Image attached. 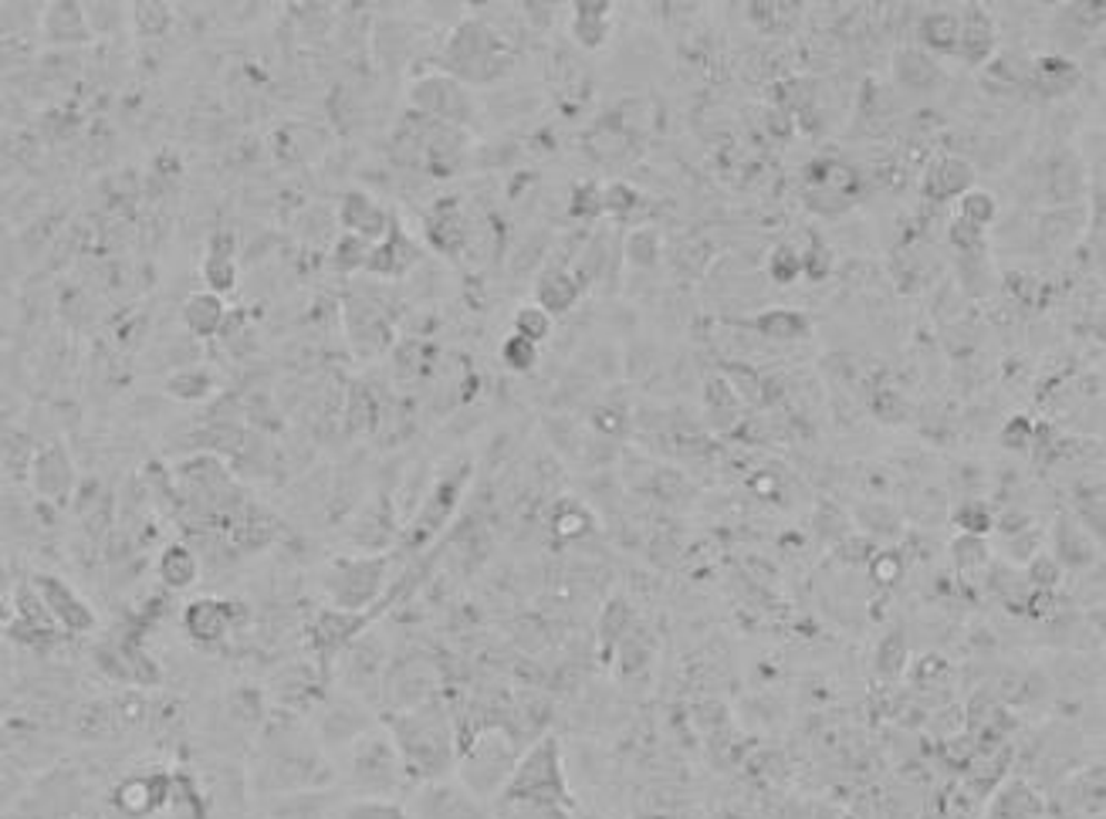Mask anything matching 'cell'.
<instances>
[{
	"instance_id": "cell-1",
	"label": "cell",
	"mask_w": 1106,
	"mask_h": 819,
	"mask_svg": "<svg viewBox=\"0 0 1106 819\" xmlns=\"http://www.w3.org/2000/svg\"><path fill=\"white\" fill-rule=\"evenodd\" d=\"M389 739L403 759V769L409 782H434L444 779L457 766V742L447 714L434 704L423 701L406 711H399L389 721Z\"/></svg>"
},
{
	"instance_id": "cell-2",
	"label": "cell",
	"mask_w": 1106,
	"mask_h": 819,
	"mask_svg": "<svg viewBox=\"0 0 1106 819\" xmlns=\"http://www.w3.org/2000/svg\"><path fill=\"white\" fill-rule=\"evenodd\" d=\"M444 75L461 86H491L515 68V48L481 18L461 21L444 45Z\"/></svg>"
},
{
	"instance_id": "cell-3",
	"label": "cell",
	"mask_w": 1106,
	"mask_h": 819,
	"mask_svg": "<svg viewBox=\"0 0 1106 819\" xmlns=\"http://www.w3.org/2000/svg\"><path fill=\"white\" fill-rule=\"evenodd\" d=\"M497 802L501 806H565L569 809L572 792H569L562 746L555 734H545V739L532 742V749H525L519 756L515 772L504 782Z\"/></svg>"
},
{
	"instance_id": "cell-4",
	"label": "cell",
	"mask_w": 1106,
	"mask_h": 819,
	"mask_svg": "<svg viewBox=\"0 0 1106 819\" xmlns=\"http://www.w3.org/2000/svg\"><path fill=\"white\" fill-rule=\"evenodd\" d=\"M519 746L515 734L504 728H481L474 739L457 742V779L461 786L477 796L481 802L497 799L504 782L512 779L515 762H519Z\"/></svg>"
},
{
	"instance_id": "cell-5",
	"label": "cell",
	"mask_w": 1106,
	"mask_h": 819,
	"mask_svg": "<svg viewBox=\"0 0 1106 819\" xmlns=\"http://www.w3.org/2000/svg\"><path fill=\"white\" fill-rule=\"evenodd\" d=\"M349 749V772L346 782L356 796H376V799H396L409 786V776L403 769V759L389 739V731L369 728Z\"/></svg>"
},
{
	"instance_id": "cell-6",
	"label": "cell",
	"mask_w": 1106,
	"mask_h": 819,
	"mask_svg": "<svg viewBox=\"0 0 1106 819\" xmlns=\"http://www.w3.org/2000/svg\"><path fill=\"white\" fill-rule=\"evenodd\" d=\"M386 572H389V559L386 555H343L328 562L325 576H322V590L328 596V606L335 610H349L359 613L366 606H376L383 586H386Z\"/></svg>"
},
{
	"instance_id": "cell-7",
	"label": "cell",
	"mask_w": 1106,
	"mask_h": 819,
	"mask_svg": "<svg viewBox=\"0 0 1106 819\" xmlns=\"http://www.w3.org/2000/svg\"><path fill=\"white\" fill-rule=\"evenodd\" d=\"M409 106L419 119H431L441 126H464L474 116V99L467 86L454 81L451 75H423L409 89Z\"/></svg>"
},
{
	"instance_id": "cell-8",
	"label": "cell",
	"mask_w": 1106,
	"mask_h": 819,
	"mask_svg": "<svg viewBox=\"0 0 1106 819\" xmlns=\"http://www.w3.org/2000/svg\"><path fill=\"white\" fill-rule=\"evenodd\" d=\"M409 819H491L487 806L471 796L461 782L434 779L423 782L406 806Z\"/></svg>"
},
{
	"instance_id": "cell-9",
	"label": "cell",
	"mask_w": 1106,
	"mask_h": 819,
	"mask_svg": "<svg viewBox=\"0 0 1106 819\" xmlns=\"http://www.w3.org/2000/svg\"><path fill=\"white\" fill-rule=\"evenodd\" d=\"M28 481L41 502L68 505V499L75 495V484H78L68 447L61 441H48V444L34 447L31 464H28Z\"/></svg>"
},
{
	"instance_id": "cell-10",
	"label": "cell",
	"mask_w": 1106,
	"mask_h": 819,
	"mask_svg": "<svg viewBox=\"0 0 1106 819\" xmlns=\"http://www.w3.org/2000/svg\"><path fill=\"white\" fill-rule=\"evenodd\" d=\"M31 586L38 590L48 616L55 620V626H61L65 633L71 637H81V633H92L99 626V616L96 610L89 606V600H81L78 590H71L61 576H51V572H41V576L31 580Z\"/></svg>"
},
{
	"instance_id": "cell-11",
	"label": "cell",
	"mask_w": 1106,
	"mask_h": 819,
	"mask_svg": "<svg viewBox=\"0 0 1106 819\" xmlns=\"http://www.w3.org/2000/svg\"><path fill=\"white\" fill-rule=\"evenodd\" d=\"M806 184H809L806 204L816 214L836 217V214H846L849 207L857 204V174L849 167H842V162H836V159H819L816 167H809Z\"/></svg>"
},
{
	"instance_id": "cell-12",
	"label": "cell",
	"mask_w": 1106,
	"mask_h": 819,
	"mask_svg": "<svg viewBox=\"0 0 1106 819\" xmlns=\"http://www.w3.org/2000/svg\"><path fill=\"white\" fill-rule=\"evenodd\" d=\"M373 623V613L359 610V613H349V610H335V606H325L315 623H312V650L318 653V661L322 664H332L338 653H343L353 640H359V633Z\"/></svg>"
},
{
	"instance_id": "cell-13",
	"label": "cell",
	"mask_w": 1106,
	"mask_h": 819,
	"mask_svg": "<svg viewBox=\"0 0 1106 819\" xmlns=\"http://www.w3.org/2000/svg\"><path fill=\"white\" fill-rule=\"evenodd\" d=\"M968 190H975V162L958 152H941L920 177V194L934 204H958Z\"/></svg>"
},
{
	"instance_id": "cell-14",
	"label": "cell",
	"mask_w": 1106,
	"mask_h": 819,
	"mask_svg": "<svg viewBox=\"0 0 1106 819\" xmlns=\"http://www.w3.org/2000/svg\"><path fill=\"white\" fill-rule=\"evenodd\" d=\"M237 603L230 600H217V596H197L184 606V633L194 640V643H204V647H214L220 640L230 637V630L237 626V613H234Z\"/></svg>"
},
{
	"instance_id": "cell-15",
	"label": "cell",
	"mask_w": 1106,
	"mask_h": 819,
	"mask_svg": "<svg viewBox=\"0 0 1106 819\" xmlns=\"http://www.w3.org/2000/svg\"><path fill=\"white\" fill-rule=\"evenodd\" d=\"M958 18H961V34H958L955 58H961L971 68H985L998 51V28H995L991 11L985 4H965L958 11Z\"/></svg>"
},
{
	"instance_id": "cell-16",
	"label": "cell",
	"mask_w": 1106,
	"mask_h": 819,
	"mask_svg": "<svg viewBox=\"0 0 1106 819\" xmlns=\"http://www.w3.org/2000/svg\"><path fill=\"white\" fill-rule=\"evenodd\" d=\"M338 224H343V234H356L369 244H379L389 234L393 217L366 190H349V194H343V200H338Z\"/></svg>"
},
{
	"instance_id": "cell-17",
	"label": "cell",
	"mask_w": 1106,
	"mask_h": 819,
	"mask_svg": "<svg viewBox=\"0 0 1106 819\" xmlns=\"http://www.w3.org/2000/svg\"><path fill=\"white\" fill-rule=\"evenodd\" d=\"M613 11L610 0H579L569 8V38L585 51L606 48L613 38Z\"/></svg>"
},
{
	"instance_id": "cell-18",
	"label": "cell",
	"mask_w": 1106,
	"mask_h": 819,
	"mask_svg": "<svg viewBox=\"0 0 1106 819\" xmlns=\"http://www.w3.org/2000/svg\"><path fill=\"white\" fill-rule=\"evenodd\" d=\"M464 481H467V467L464 471H454V474H444L434 491L427 495V502H423L416 522H413V542H427L434 532L444 529V522L451 519L457 499H461V491H464Z\"/></svg>"
},
{
	"instance_id": "cell-19",
	"label": "cell",
	"mask_w": 1106,
	"mask_h": 819,
	"mask_svg": "<svg viewBox=\"0 0 1106 819\" xmlns=\"http://www.w3.org/2000/svg\"><path fill=\"white\" fill-rule=\"evenodd\" d=\"M1083 65L1066 58V55H1039L1033 65H1029V86L1049 99H1059V96H1073L1079 86H1083Z\"/></svg>"
},
{
	"instance_id": "cell-20",
	"label": "cell",
	"mask_w": 1106,
	"mask_h": 819,
	"mask_svg": "<svg viewBox=\"0 0 1106 819\" xmlns=\"http://www.w3.org/2000/svg\"><path fill=\"white\" fill-rule=\"evenodd\" d=\"M200 272H204L207 292H214L220 298L237 288V237H234V230L220 227V230L210 234Z\"/></svg>"
},
{
	"instance_id": "cell-21",
	"label": "cell",
	"mask_w": 1106,
	"mask_h": 819,
	"mask_svg": "<svg viewBox=\"0 0 1106 819\" xmlns=\"http://www.w3.org/2000/svg\"><path fill=\"white\" fill-rule=\"evenodd\" d=\"M169 802V776L166 772H152V776H129L126 782H119L116 789V806L132 816H152Z\"/></svg>"
},
{
	"instance_id": "cell-22",
	"label": "cell",
	"mask_w": 1106,
	"mask_h": 819,
	"mask_svg": "<svg viewBox=\"0 0 1106 819\" xmlns=\"http://www.w3.org/2000/svg\"><path fill=\"white\" fill-rule=\"evenodd\" d=\"M416 262H419V248L406 237V230L393 220L389 234H386L379 244H373L369 262H366V272H369V275H379V278H403Z\"/></svg>"
},
{
	"instance_id": "cell-23",
	"label": "cell",
	"mask_w": 1106,
	"mask_h": 819,
	"mask_svg": "<svg viewBox=\"0 0 1106 819\" xmlns=\"http://www.w3.org/2000/svg\"><path fill=\"white\" fill-rule=\"evenodd\" d=\"M41 34L51 45H85V41H92L89 21H85V4H75V0H55V4H45V11H41Z\"/></svg>"
},
{
	"instance_id": "cell-24",
	"label": "cell",
	"mask_w": 1106,
	"mask_h": 819,
	"mask_svg": "<svg viewBox=\"0 0 1106 819\" xmlns=\"http://www.w3.org/2000/svg\"><path fill=\"white\" fill-rule=\"evenodd\" d=\"M180 318H184V329L194 336V339H217L224 333V325H227V305L220 295L214 292H194L187 295L184 308H180Z\"/></svg>"
},
{
	"instance_id": "cell-25",
	"label": "cell",
	"mask_w": 1106,
	"mask_h": 819,
	"mask_svg": "<svg viewBox=\"0 0 1106 819\" xmlns=\"http://www.w3.org/2000/svg\"><path fill=\"white\" fill-rule=\"evenodd\" d=\"M748 329H754L761 339L772 343H799L812 336V318L799 308H764L754 318L744 322Z\"/></svg>"
},
{
	"instance_id": "cell-26",
	"label": "cell",
	"mask_w": 1106,
	"mask_h": 819,
	"mask_svg": "<svg viewBox=\"0 0 1106 819\" xmlns=\"http://www.w3.org/2000/svg\"><path fill=\"white\" fill-rule=\"evenodd\" d=\"M156 576L166 590L184 593L200 580V555L187 542H169L156 559Z\"/></svg>"
},
{
	"instance_id": "cell-27",
	"label": "cell",
	"mask_w": 1106,
	"mask_h": 819,
	"mask_svg": "<svg viewBox=\"0 0 1106 819\" xmlns=\"http://www.w3.org/2000/svg\"><path fill=\"white\" fill-rule=\"evenodd\" d=\"M582 278L569 268H545L535 282V305L545 308L552 318L565 315L582 298Z\"/></svg>"
},
{
	"instance_id": "cell-28",
	"label": "cell",
	"mask_w": 1106,
	"mask_h": 819,
	"mask_svg": "<svg viewBox=\"0 0 1106 819\" xmlns=\"http://www.w3.org/2000/svg\"><path fill=\"white\" fill-rule=\"evenodd\" d=\"M961 34L958 8H930L917 18V41L930 55H955Z\"/></svg>"
},
{
	"instance_id": "cell-29",
	"label": "cell",
	"mask_w": 1106,
	"mask_h": 819,
	"mask_svg": "<svg viewBox=\"0 0 1106 819\" xmlns=\"http://www.w3.org/2000/svg\"><path fill=\"white\" fill-rule=\"evenodd\" d=\"M328 819H409L406 806L396 799L376 796H343L328 812Z\"/></svg>"
},
{
	"instance_id": "cell-30",
	"label": "cell",
	"mask_w": 1106,
	"mask_h": 819,
	"mask_svg": "<svg viewBox=\"0 0 1106 819\" xmlns=\"http://www.w3.org/2000/svg\"><path fill=\"white\" fill-rule=\"evenodd\" d=\"M897 78H900V86H907L910 92H930L934 81L941 78V71H938V65L930 61V55L903 48L897 55Z\"/></svg>"
},
{
	"instance_id": "cell-31",
	"label": "cell",
	"mask_w": 1106,
	"mask_h": 819,
	"mask_svg": "<svg viewBox=\"0 0 1106 819\" xmlns=\"http://www.w3.org/2000/svg\"><path fill=\"white\" fill-rule=\"evenodd\" d=\"M166 393L184 399V403H200L214 393V376L200 366H187V369H180V373H174L166 379Z\"/></svg>"
},
{
	"instance_id": "cell-32",
	"label": "cell",
	"mask_w": 1106,
	"mask_h": 819,
	"mask_svg": "<svg viewBox=\"0 0 1106 819\" xmlns=\"http://www.w3.org/2000/svg\"><path fill=\"white\" fill-rule=\"evenodd\" d=\"M552 329H555V318L545 308H539L535 302L522 305L515 312V318H512V333L522 336V339H529V343H535V346H542L552 336Z\"/></svg>"
},
{
	"instance_id": "cell-33",
	"label": "cell",
	"mask_w": 1106,
	"mask_h": 819,
	"mask_svg": "<svg viewBox=\"0 0 1106 819\" xmlns=\"http://www.w3.org/2000/svg\"><path fill=\"white\" fill-rule=\"evenodd\" d=\"M369 251H373L369 240H363L356 234H343V237L335 240V248H332V265H335V272H343V275L366 272Z\"/></svg>"
},
{
	"instance_id": "cell-34",
	"label": "cell",
	"mask_w": 1106,
	"mask_h": 819,
	"mask_svg": "<svg viewBox=\"0 0 1106 819\" xmlns=\"http://www.w3.org/2000/svg\"><path fill=\"white\" fill-rule=\"evenodd\" d=\"M955 217H961L965 224H971V227H978V230H988L995 220H998V200H995V194H988V190H968L961 200H958V214Z\"/></svg>"
},
{
	"instance_id": "cell-35",
	"label": "cell",
	"mask_w": 1106,
	"mask_h": 819,
	"mask_svg": "<svg viewBox=\"0 0 1106 819\" xmlns=\"http://www.w3.org/2000/svg\"><path fill=\"white\" fill-rule=\"evenodd\" d=\"M129 21L139 38H159V34H166L169 24H174V8L142 0V4H129Z\"/></svg>"
},
{
	"instance_id": "cell-36",
	"label": "cell",
	"mask_w": 1106,
	"mask_h": 819,
	"mask_svg": "<svg viewBox=\"0 0 1106 819\" xmlns=\"http://www.w3.org/2000/svg\"><path fill=\"white\" fill-rule=\"evenodd\" d=\"M764 272H769V278L776 285H796L802 275V251L796 248V244H776V248L769 251V262H764Z\"/></svg>"
},
{
	"instance_id": "cell-37",
	"label": "cell",
	"mask_w": 1106,
	"mask_h": 819,
	"mask_svg": "<svg viewBox=\"0 0 1106 819\" xmlns=\"http://www.w3.org/2000/svg\"><path fill=\"white\" fill-rule=\"evenodd\" d=\"M951 522H955V529L961 532V535H975V539H985V535H991L995 532V515H991V509L985 505V502H978V499H968V502H961L958 509H955V515H951Z\"/></svg>"
},
{
	"instance_id": "cell-38",
	"label": "cell",
	"mask_w": 1106,
	"mask_h": 819,
	"mask_svg": "<svg viewBox=\"0 0 1106 819\" xmlns=\"http://www.w3.org/2000/svg\"><path fill=\"white\" fill-rule=\"evenodd\" d=\"M539 359H542V346H535V343H529L515 333L501 343V363L512 373H532L539 366Z\"/></svg>"
},
{
	"instance_id": "cell-39",
	"label": "cell",
	"mask_w": 1106,
	"mask_h": 819,
	"mask_svg": "<svg viewBox=\"0 0 1106 819\" xmlns=\"http://www.w3.org/2000/svg\"><path fill=\"white\" fill-rule=\"evenodd\" d=\"M633 630V610L626 606V603H610L606 610H603V620H600V637H603V647L606 650H613V647H620V640L626 637Z\"/></svg>"
},
{
	"instance_id": "cell-40",
	"label": "cell",
	"mask_w": 1106,
	"mask_h": 819,
	"mask_svg": "<svg viewBox=\"0 0 1106 819\" xmlns=\"http://www.w3.org/2000/svg\"><path fill=\"white\" fill-rule=\"evenodd\" d=\"M129 18L126 4H85V21H89L92 38H106L112 31H119Z\"/></svg>"
},
{
	"instance_id": "cell-41",
	"label": "cell",
	"mask_w": 1106,
	"mask_h": 819,
	"mask_svg": "<svg viewBox=\"0 0 1106 819\" xmlns=\"http://www.w3.org/2000/svg\"><path fill=\"white\" fill-rule=\"evenodd\" d=\"M951 559L961 572H975L988 562V542L985 539H975V535H955L951 539Z\"/></svg>"
},
{
	"instance_id": "cell-42",
	"label": "cell",
	"mask_w": 1106,
	"mask_h": 819,
	"mask_svg": "<svg viewBox=\"0 0 1106 819\" xmlns=\"http://www.w3.org/2000/svg\"><path fill=\"white\" fill-rule=\"evenodd\" d=\"M569 214L579 217V220H595V217H603V187H600V184H579V187L572 190Z\"/></svg>"
},
{
	"instance_id": "cell-43",
	"label": "cell",
	"mask_w": 1106,
	"mask_h": 819,
	"mask_svg": "<svg viewBox=\"0 0 1106 819\" xmlns=\"http://www.w3.org/2000/svg\"><path fill=\"white\" fill-rule=\"evenodd\" d=\"M656 255H660V240L650 227H640L626 237V258L640 268H650L656 265Z\"/></svg>"
},
{
	"instance_id": "cell-44",
	"label": "cell",
	"mask_w": 1106,
	"mask_h": 819,
	"mask_svg": "<svg viewBox=\"0 0 1106 819\" xmlns=\"http://www.w3.org/2000/svg\"><path fill=\"white\" fill-rule=\"evenodd\" d=\"M589 529H592V519H589V512H585L582 505L569 502V505L559 509V515H555V532H559L562 539H582Z\"/></svg>"
},
{
	"instance_id": "cell-45",
	"label": "cell",
	"mask_w": 1106,
	"mask_h": 819,
	"mask_svg": "<svg viewBox=\"0 0 1106 819\" xmlns=\"http://www.w3.org/2000/svg\"><path fill=\"white\" fill-rule=\"evenodd\" d=\"M1001 444H1005L1008 451H1029V447L1036 444V424H1033L1026 414L1011 417V421L1001 427Z\"/></svg>"
},
{
	"instance_id": "cell-46",
	"label": "cell",
	"mask_w": 1106,
	"mask_h": 819,
	"mask_svg": "<svg viewBox=\"0 0 1106 819\" xmlns=\"http://www.w3.org/2000/svg\"><path fill=\"white\" fill-rule=\"evenodd\" d=\"M948 240H951V248H955V251H961V255H975V251L985 248V230H978V227L965 224L961 217H955V220L948 224Z\"/></svg>"
},
{
	"instance_id": "cell-47",
	"label": "cell",
	"mask_w": 1106,
	"mask_h": 819,
	"mask_svg": "<svg viewBox=\"0 0 1106 819\" xmlns=\"http://www.w3.org/2000/svg\"><path fill=\"white\" fill-rule=\"evenodd\" d=\"M0 819H4V816H0Z\"/></svg>"
}]
</instances>
